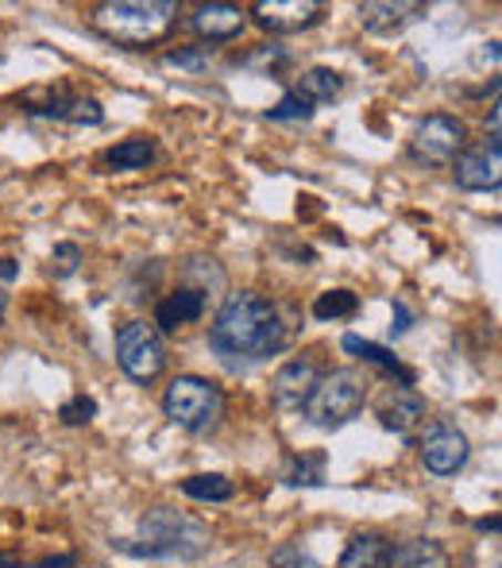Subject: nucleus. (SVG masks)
Wrapping results in <instances>:
<instances>
[{"label":"nucleus","mask_w":502,"mask_h":568,"mask_svg":"<svg viewBox=\"0 0 502 568\" xmlns=\"http://www.w3.org/2000/svg\"><path fill=\"white\" fill-rule=\"evenodd\" d=\"M286 325L283 314L270 298L255 291H240L221 306L217 322L209 329V348L217 352L225 364H259V359L283 352Z\"/></svg>","instance_id":"obj_1"},{"label":"nucleus","mask_w":502,"mask_h":568,"mask_svg":"<svg viewBox=\"0 0 502 568\" xmlns=\"http://www.w3.org/2000/svg\"><path fill=\"white\" fill-rule=\"evenodd\" d=\"M209 526L194 515H182L171 507H155L140 518V546H132L135 557H202L209 549Z\"/></svg>","instance_id":"obj_3"},{"label":"nucleus","mask_w":502,"mask_h":568,"mask_svg":"<svg viewBox=\"0 0 502 568\" xmlns=\"http://www.w3.org/2000/svg\"><path fill=\"white\" fill-rule=\"evenodd\" d=\"M363 403H368V379L356 367H332L314 383L301 410H306L309 426L340 429L363 410Z\"/></svg>","instance_id":"obj_4"},{"label":"nucleus","mask_w":502,"mask_h":568,"mask_svg":"<svg viewBox=\"0 0 502 568\" xmlns=\"http://www.w3.org/2000/svg\"><path fill=\"white\" fill-rule=\"evenodd\" d=\"M59 414H62V422H66V426H82V422H90L93 414H98V403H93V398H85V395H78V398H70Z\"/></svg>","instance_id":"obj_29"},{"label":"nucleus","mask_w":502,"mask_h":568,"mask_svg":"<svg viewBox=\"0 0 502 568\" xmlns=\"http://www.w3.org/2000/svg\"><path fill=\"white\" fill-rule=\"evenodd\" d=\"M317 379H321V372H317L314 359H290V364H283L275 383H270L275 406H283V410H301V403L309 398Z\"/></svg>","instance_id":"obj_11"},{"label":"nucleus","mask_w":502,"mask_h":568,"mask_svg":"<svg viewBox=\"0 0 502 568\" xmlns=\"http://www.w3.org/2000/svg\"><path fill=\"white\" fill-rule=\"evenodd\" d=\"M340 90H345V78H340L337 70H329V67L306 70V74H301V82H298V93H301L306 101H314V105L340 98Z\"/></svg>","instance_id":"obj_20"},{"label":"nucleus","mask_w":502,"mask_h":568,"mask_svg":"<svg viewBox=\"0 0 502 568\" xmlns=\"http://www.w3.org/2000/svg\"><path fill=\"white\" fill-rule=\"evenodd\" d=\"M51 263H59V267H54V275H59V278L74 275L78 263H82V247H78V244H59V247H54V255H51Z\"/></svg>","instance_id":"obj_30"},{"label":"nucleus","mask_w":502,"mask_h":568,"mask_svg":"<svg viewBox=\"0 0 502 568\" xmlns=\"http://www.w3.org/2000/svg\"><path fill=\"white\" fill-rule=\"evenodd\" d=\"M28 113H35V116H54V120H66V124H101V105L93 98H70L66 90H59L54 93L47 105H31Z\"/></svg>","instance_id":"obj_16"},{"label":"nucleus","mask_w":502,"mask_h":568,"mask_svg":"<svg viewBox=\"0 0 502 568\" xmlns=\"http://www.w3.org/2000/svg\"><path fill=\"white\" fill-rule=\"evenodd\" d=\"M286 59H290V54H286V47H278V43H259V47H255V51L248 54V59H244V67H263V70H267V67H283V62Z\"/></svg>","instance_id":"obj_28"},{"label":"nucleus","mask_w":502,"mask_h":568,"mask_svg":"<svg viewBox=\"0 0 502 568\" xmlns=\"http://www.w3.org/2000/svg\"><path fill=\"white\" fill-rule=\"evenodd\" d=\"M390 557H395V546L382 534H360L348 541L337 568H390Z\"/></svg>","instance_id":"obj_17"},{"label":"nucleus","mask_w":502,"mask_h":568,"mask_svg":"<svg viewBox=\"0 0 502 568\" xmlns=\"http://www.w3.org/2000/svg\"><path fill=\"white\" fill-rule=\"evenodd\" d=\"M163 410H166V418L178 429H186V434H209V429H217L221 418H225L228 398H225V390L213 379H205V375H178V379L166 387Z\"/></svg>","instance_id":"obj_5"},{"label":"nucleus","mask_w":502,"mask_h":568,"mask_svg":"<svg viewBox=\"0 0 502 568\" xmlns=\"http://www.w3.org/2000/svg\"><path fill=\"white\" fill-rule=\"evenodd\" d=\"M267 116L278 120V124H283V120H309L314 116V101H306L298 90H290V93H283V101H278Z\"/></svg>","instance_id":"obj_25"},{"label":"nucleus","mask_w":502,"mask_h":568,"mask_svg":"<svg viewBox=\"0 0 502 568\" xmlns=\"http://www.w3.org/2000/svg\"><path fill=\"white\" fill-rule=\"evenodd\" d=\"M321 468H325V456H314V460H306V456H298L290 468V476H286V484H321Z\"/></svg>","instance_id":"obj_27"},{"label":"nucleus","mask_w":502,"mask_h":568,"mask_svg":"<svg viewBox=\"0 0 502 568\" xmlns=\"http://www.w3.org/2000/svg\"><path fill=\"white\" fill-rule=\"evenodd\" d=\"M267 568H321V565H317L314 557H309L301 546H294V541H286V546H278L275 554H270Z\"/></svg>","instance_id":"obj_26"},{"label":"nucleus","mask_w":502,"mask_h":568,"mask_svg":"<svg viewBox=\"0 0 502 568\" xmlns=\"http://www.w3.org/2000/svg\"><path fill=\"white\" fill-rule=\"evenodd\" d=\"M194 31L209 43H221V39H236L244 31V8L236 4H202L194 16H189Z\"/></svg>","instance_id":"obj_14"},{"label":"nucleus","mask_w":502,"mask_h":568,"mask_svg":"<svg viewBox=\"0 0 502 568\" xmlns=\"http://www.w3.org/2000/svg\"><path fill=\"white\" fill-rule=\"evenodd\" d=\"M390 568H452V557L437 541H402L395 546Z\"/></svg>","instance_id":"obj_18"},{"label":"nucleus","mask_w":502,"mask_h":568,"mask_svg":"<svg viewBox=\"0 0 502 568\" xmlns=\"http://www.w3.org/2000/svg\"><path fill=\"white\" fill-rule=\"evenodd\" d=\"M116 364H121L127 379H135V383L158 379L166 367V348L155 325H147V322L121 325V333H116Z\"/></svg>","instance_id":"obj_6"},{"label":"nucleus","mask_w":502,"mask_h":568,"mask_svg":"<svg viewBox=\"0 0 502 568\" xmlns=\"http://www.w3.org/2000/svg\"><path fill=\"white\" fill-rule=\"evenodd\" d=\"M0 568H31V565H16V561H8V557H0ZM35 568H59V565L47 561V565H35Z\"/></svg>","instance_id":"obj_33"},{"label":"nucleus","mask_w":502,"mask_h":568,"mask_svg":"<svg viewBox=\"0 0 502 568\" xmlns=\"http://www.w3.org/2000/svg\"><path fill=\"white\" fill-rule=\"evenodd\" d=\"M379 418H382V426H387L390 434L413 437V429L426 426V398H421L418 390H410V387H398V390H390V395L382 398Z\"/></svg>","instance_id":"obj_12"},{"label":"nucleus","mask_w":502,"mask_h":568,"mask_svg":"<svg viewBox=\"0 0 502 568\" xmlns=\"http://www.w3.org/2000/svg\"><path fill=\"white\" fill-rule=\"evenodd\" d=\"M202 314H205V291H197V286H178V291L158 302L155 325L163 333H174V329H182V325L197 322Z\"/></svg>","instance_id":"obj_13"},{"label":"nucleus","mask_w":502,"mask_h":568,"mask_svg":"<svg viewBox=\"0 0 502 568\" xmlns=\"http://www.w3.org/2000/svg\"><path fill=\"white\" fill-rule=\"evenodd\" d=\"M345 352H352V356L368 359V364H379L387 367V372H395L398 379H402V387H413V372L410 367H402V359L395 356L390 348H382V344H371V341H360V337H345Z\"/></svg>","instance_id":"obj_19"},{"label":"nucleus","mask_w":502,"mask_h":568,"mask_svg":"<svg viewBox=\"0 0 502 568\" xmlns=\"http://www.w3.org/2000/svg\"><path fill=\"white\" fill-rule=\"evenodd\" d=\"M413 155L429 166H452V159L468 148V128L460 116L449 113H433L426 116L418 128H413V140H410Z\"/></svg>","instance_id":"obj_7"},{"label":"nucleus","mask_w":502,"mask_h":568,"mask_svg":"<svg viewBox=\"0 0 502 568\" xmlns=\"http://www.w3.org/2000/svg\"><path fill=\"white\" fill-rule=\"evenodd\" d=\"M255 23L263 31H275V36H294V31L314 28L325 16V8L317 0H259L252 8Z\"/></svg>","instance_id":"obj_10"},{"label":"nucleus","mask_w":502,"mask_h":568,"mask_svg":"<svg viewBox=\"0 0 502 568\" xmlns=\"http://www.w3.org/2000/svg\"><path fill=\"white\" fill-rule=\"evenodd\" d=\"M182 491L197 503H228L236 495V487H233V479H225V476H189L186 484H182Z\"/></svg>","instance_id":"obj_23"},{"label":"nucleus","mask_w":502,"mask_h":568,"mask_svg":"<svg viewBox=\"0 0 502 568\" xmlns=\"http://www.w3.org/2000/svg\"><path fill=\"white\" fill-rule=\"evenodd\" d=\"M390 329H395L398 337H402V333L410 329V310H406L402 302H395V325H390Z\"/></svg>","instance_id":"obj_31"},{"label":"nucleus","mask_w":502,"mask_h":568,"mask_svg":"<svg viewBox=\"0 0 502 568\" xmlns=\"http://www.w3.org/2000/svg\"><path fill=\"white\" fill-rule=\"evenodd\" d=\"M452 174H457V186L472 190V194L499 190V182H502V143H499V135H491L488 143H475V148L460 151V155L452 159Z\"/></svg>","instance_id":"obj_8"},{"label":"nucleus","mask_w":502,"mask_h":568,"mask_svg":"<svg viewBox=\"0 0 502 568\" xmlns=\"http://www.w3.org/2000/svg\"><path fill=\"white\" fill-rule=\"evenodd\" d=\"M468 456H472V445L449 422H433L426 429V437H421V460H426V468L433 476H457L468 464Z\"/></svg>","instance_id":"obj_9"},{"label":"nucleus","mask_w":502,"mask_h":568,"mask_svg":"<svg viewBox=\"0 0 502 568\" xmlns=\"http://www.w3.org/2000/svg\"><path fill=\"white\" fill-rule=\"evenodd\" d=\"M151 159H155V143L143 140V135L116 143V148L109 151V166H113V171H143Z\"/></svg>","instance_id":"obj_21"},{"label":"nucleus","mask_w":502,"mask_h":568,"mask_svg":"<svg viewBox=\"0 0 502 568\" xmlns=\"http://www.w3.org/2000/svg\"><path fill=\"white\" fill-rule=\"evenodd\" d=\"M178 20V4L171 0H113V4L93 8V23L105 31L113 43L124 47H151L171 36Z\"/></svg>","instance_id":"obj_2"},{"label":"nucleus","mask_w":502,"mask_h":568,"mask_svg":"<svg viewBox=\"0 0 502 568\" xmlns=\"http://www.w3.org/2000/svg\"><path fill=\"white\" fill-rule=\"evenodd\" d=\"M418 12H421V4H413V0H398V4H390V0H371V4H360V23L368 31H376V36H390V31L406 28Z\"/></svg>","instance_id":"obj_15"},{"label":"nucleus","mask_w":502,"mask_h":568,"mask_svg":"<svg viewBox=\"0 0 502 568\" xmlns=\"http://www.w3.org/2000/svg\"><path fill=\"white\" fill-rule=\"evenodd\" d=\"M356 310H360V294L356 291H325V294H317V302H314V317L317 322H340V317H352Z\"/></svg>","instance_id":"obj_22"},{"label":"nucleus","mask_w":502,"mask_h":568,"mask_svg":"<svg viewBox=\"0 0 502 568\" xmlns=\"http://www.w3.org/2000/svg\"><path fill=\"white\" fill-rule=\"evenodd\" d=\"M0 278H4V283H8V278H16V263L12 260H0Z\"/></svg>","instance_id":"obj_32"},{"label":"nucleus","mask_w":502,"mask_h":568,"mask_svg":"<svg viewBox=\"0 0 502 568\" xmlns=\"http://www.w3.org/2000/svg\"><path fill=\"white\" fill-rule=\"evenodd\" d=\"M213 59H217V51H213L209 43H194V47H178V51H166L163 67L186 70V74H202V70H209Z\"/></svg>","instance_id":"obj_24"}]
</instances>
